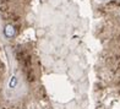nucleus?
Listing matches in <instances>:
<instances>
[{"instance_id": "7ed1b4c3", "label": "nucleus", "mask_w": 120, "mask_h": 109, "mask_svg": "<svg viewBox=\"0 0 120 109\" xmlns=\"http://www.w3.org/2000/svg\"><path fill=\"white\" fill-rule=\"evenodd\" d=\"M99 1H105V0H99Z\"/></svg>"}, {"instance_id": "f03ea898", "label": "nucleus", "mask_w": 120, "mask_h": 109, "mask_svg": "<svg viewBox=\"0 0 120 109\" xmlns=\"http://www.w3.org/2000/svg\"><path fill=\"white\" fill-rule=\"evenodd\" d=\"M16 86H17V77H16V76H12L11 80H10V82H9V87L10 88H15Z\"/></svg>"}, {"instance_id": "f257e3e1", "label": "nucleus", "mask_w": 120, "mask_h": 109, "mask_svg": "<svg viewBox=\"0 0 120 109\" xmlns=\"http://www.w3.org/2000/svg\"><path fill=\"white\" fill-rule=\"evenodd\" d=\"M14 34H15V28H14V26L8 25L6 27H5V36L9 37V38H11V37H14Z\"/></svg>"}]
</instances>
